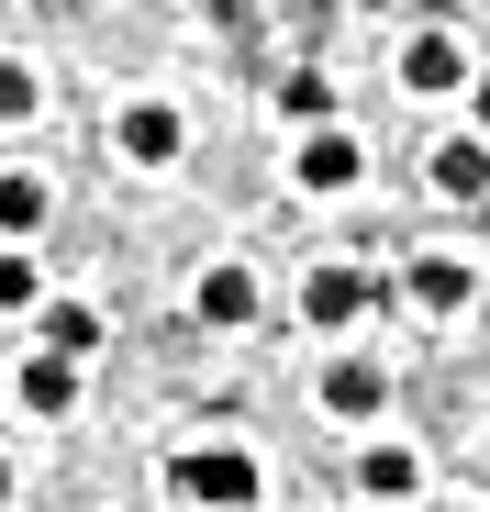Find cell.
I'll list each match as a JSON object with an SVG mask.
<instances>
[{
  "mask_svg": "<svg viewBox=\"0 0 490 512\" xmlns=\"http://www.w3.org/2000/svg\"><path fill=\"white\" fill-rule=\"evenodd\" d=\"M446 512H468V501H446Z\"/></svg>",
  "mask_w": 490,
  "mask_h": 512,
  "instance_id": "18",
  "label": "cell"
},
{
  "mask_svg": "<svg viewBox=\"0 0 490 512\" xmlns=\"http://www.w3.org/2000/svg\"><path fill=\"white\" fill-rule=\"evenodd\" d=\"M401 290H413V312H468V256H413Z\"/></svg>",
  "mask_w": 490,
  "mask_h": 512,
  "instance_id": "3",
  "label": "cell"
},
{
  "mask_svg": "<svg viewBox=\"0 0 490 512\" xmlns=\"http://www.w3.org/2000/svg\"><path fill=\"white\" fill-rule=\"evenodd\" d=\"M168 490L201 501V512H245V501H257V457H245V446H190L168 468Z\"/></svg>",
  "mask_w": 490,
  "mask_h": 512,
  "instance_id": "1",
  "label": "cell"
},
{
  "mask_svg": "<svg viewBox=\"0 0 490 512\" xmlns=\"http://www.w3.org/2000/svg\"><path fill=\"white\" fill-rule=\"evenodd\" d=\"M479 145H490V78H479Z\"/></svg>",
  "mask_w": 490,
  "mask_h": 512,
  "instance_id": "16",
  "label": "cell"
},
{
  "mask_svg": "<svg viewBox=\"0 0 490 512\" xmlns=\"http://www.w3.org/2000/svg\"><path fill=\"white\" fill-rule=\"evenodd\" d=\"M390 401V379L368 368V357H335V368H323V412H346V423H368Z\"/></svg>",
  "mask_w": 490,
  "mask_h": 512,
  "instance_id": "4",
  "label": "cell"
},
{
  "mask_svg": "<svg viewBox=\"0 0 490 512\" xmlns=\"http://www.w3.org/2000/svg\"><path fill=\"white\" fill-rule=\"evenodd\" d=\"M301 190H357V134H312L301 145Z\"/></svg>",
  "mask_w": 490,
  "mask_h": 512,
  "instance_id": "9",
  "label": "cell"
},
{
  "mask_svg": "<svg viewBox=\"0 0 490 512\" xmlns=\"http://www.w3.org/2000/svg\"><path fill=\"white\" fill-rule=\"evenodd\" d=\"M45 201H56V190L34 179V167H0V245H23V234L45 223Z\"/></svg>",
  "mask_w": 490,
  "mask_h": 512,
  "instance_id": "7",
  "label": "cell"
},
{
  "mask_svg": "<svg viewBox=\"0 0 490 512\" xmlns=\"http://www.w3.org/2000/svg\"><path fill=\"white\" fill-rule=\"evenodd\" d=\"M424 179H435L446 201H479V190H490V145H479V134H457V145H435V167H424Z\"/></svg>",
  "mask_w": 490,
  "mask_h": 512,
  "instance_id": "6",
  "label": "cell"
},
{
  "mask_svg": "<svg viewBox=\"0 0 490 512\" xmlns=\"http://www.w3.org/2000/svg\"><path fill=\"white\" fill-rule=\"evenodd\" d=\"M23 401H34V412H67V401H78V368H67V357H34V368H23Z\"/></svg>",
  "mask_w": 490,
  "mask_h": 512,
  "instance_id": "12",
  "label": "cell"
},
{
  "mask_svg": "<svg viewBox=\"0 0 490 512\" xmlns=\"http://www.w3.org/2000/svg\"><path fill=\"white\" fill-rule=\"evenodd\" d=\"M90 346H101V312H90V301H56V312H45V357H67V368H78Z\"/></svg>",
  "mask_w": 490,
  "mask_h": 512,
  "instance_id": "11",
  "label": "cell"
},
{
  "mask_svg": "<svg viewBox=\"0 0 490 512\" xmlns=\"http://www.w3.org/2000/svg\"><path fill=\"white\" fill-rule=\"evenodd\" d=\"M401 78H413V90H457V34H446V23H424L413 45H401Z\"/></svg>",
  "mask_w": 490,
  "mask_h": 512,
  "instance_id": "8",
  "label": "cell"
},
{
  "mask_svg": "<svg viewBox=\"0 0 490 512\" xmlns=\"http://www.w3.org/2000/svg\"><path fill=\"white\" fill-rule=\"evenodd\" d=\"M357 479H368V501H401V490H413V457H401V446H368Z\"/></svg>",
  "mask_w": 490,
  "mask_h": 512,
  "instance_id": "14",
  "label": "cell"
},
{
  "mask_svg": "<svg viewBox=\"0 0 490 512\" xmlns=\"http://www.w3.org/2000/svg\"><path fill=\"white\" fill-rule=\"evenodd\" d=\"M368 301H379V279H368V268H312V290H301V312H312V323H357Z\"/></svg>",
  "mask_w": 490,
  "mask_h": 512,
  "instance_id": "2",
  "label": "cell"
},
{
  "mask_svg": "<svg viewBox=\"0 0 490 512\" xmlns=\"http://www.w3.org/2000/svg\"><path fill=\"white\" fill-rule=\"evenodd\" d=\"M123 156H134V167H168V156H179V112H168V101H134V112H123Z\"/></svg>",
  "mask_w": 490,
  "mask_h": 512,
  "instance_id": "5",
  "label": "cell"
},
{
  "mask_svg": "<svg viewBox=\"0 0 490 512\" xmlns=\"http://www.w3.org/2000/svg\"><path fill=\"white\" fill-rule=\"evenodd\" d=\"M34 301H45V268L23 245H0V312H34Z\"/></svg>",
  "mask_w": 490,
  "mask_h": 512,
  "instance_id": "13",
  "label": "cell"
},
{
  "mask_svg": "<svg viewBox=\"0 0 490 512\" xmlns=\"http://www.w3.org/2000/svg\"><path fill=\"white\" fill-rule=\"evenodd\" d=\"M45 90H34V67H12V56H0V123H23Z\"/></svg>",
  "mask_w": 490,
  "mask_h": 512,
  "instance_id": "15",
  "label": "cell"
},
{
  "mask_svg": "<svg viewBox=\"0 0 490 512\" xmlns=\"http://www.w3.org/2000/svg\"><path fill=\"white\" fill-rule=\"evenodd\" d=\"M201 323H257V268H212L201 279Z\"/></svg>",
  "mask_w": 490,
  "mask_h": 512,
  "instance_id": "10",
  "label": "cell"
},
{
  "mask_svg": "<svg viewBox=\"0 0 490 512\" xmlns=\"http://www.w3.org/2000/svg\"><path fill=\"white\" fill-rule=\"evenodd\" d=\"M0 512H12V457H0Z\"/></svg>",
  "mask_w": 490,
  "mask_h": 512,
  "instance_id": "17",
  "label": "cell"
}]
</instances>
